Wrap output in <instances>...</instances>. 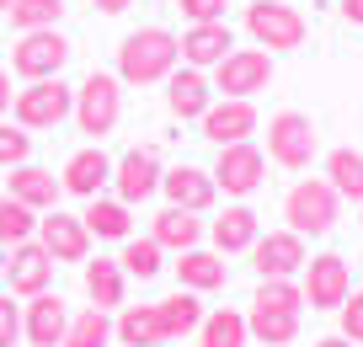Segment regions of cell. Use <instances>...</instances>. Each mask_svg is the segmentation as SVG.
Instances as JSON below:
<instances>
[{
    "mask_svg": "<svg viewBox=\"0 0 363 347\" xmlns=\"http://www.w3.org/2000/svg\"><path fill=\"white\" fill-rule=\"evenodd\" d=\"M6 257H11V246H0V278H6Z\"/></svg>",
    "mask_w": 363,
    "mask_h": 347,
    "instance_id": "f6af8a7d",
    "label": "cell"
},
{
    "mask_svg": "<svg viewBox=\"0 0 363 347\" xmlns=\"http://www.w3.org/2000/svg\"><path fill=\"white\" fill-rule=\"evenodd\" d=\"M177 59H182L177 33H166V27H139V33H128L123 43H118V80H123V86H155V80H166L171 70H177Z\"/></svg>",
    "mask_w": 363,
    "mask_h": 347,
    "instance_id": "6da1fadb",
    "label": "cell"
},
{
    "mask_svg": "<svg viewBox=\"0 0 363 347\" xmlns=\"http://www.w3.org/2000/svg\"><path fill=\"white\" fill-rule=\"evenodd\" d=\"M225 6L230 0H182V16L187 22H225Z\"/></svg>",
    "mask_w": 363,
    "mask_h": 347,
    "instance_id": "ab89813d",
    "label": "cell"
},
{
    "mask_svg": "<svg viewBox=\"0 0 363 347\" xmlns=\"http://www.w3.org/2000/svg\"><path fill=\"white\" fill-rule=\"evenodd\" d=\"M198 123H203V139H214V145L225 150V145H240V139L257 134V107H251V97H225V101H214Z\"/></svg>",
    "mask_w": 363,
    "mask_h": 347,
    "instance_id": "5bb4252c",
    "label": "cell"
},
{
    "mask_svg": "<svg viewBox=\"0 0 363 347\" xmlns=\"http://www.w3.org/2000/svg\"><path fill=\"white\" fill-rule=\"evenodd\" d=\"M91 6H96V11H107V16H123L134 0H91Z\"/></svg>",
    "mask_w": 363,
    "mask_h": 347,
    "instance_id": "7bdbcfd3",
    "label": "cell"
},
{
    "mask_svg": "<svg viewBox=\"0 0 363 347\" xmlns=\"http://www.w3.org/2000/svg\"><path fill=\"white\" fill-rule=\"evenodd\" d=\"M33 160V134L16 123H0V166L11 171V166H27Z\"/></svg>",
    "mask_w": 363,
    "mask_h": 347,
    "instance_id": "8d00e7d4",
    "label": "cell"
},
{
    "mask_svg": "<svg viewBox=\"0 0 363 347\" xmlns=\"http://www.w3.org/2000/svg\"><path fill=\"white\" fill-rule=\"evenodd\" d=\"M6 192H11L16 203H27L33 214H48V209H59V177L54 171H43V166H11V177H6Z\"/></svg>",
    "mask_w": 363,
    "mask_h": 347,
    "instance_id": "44dd1931",
    "label": "cell"
},
{
    "mask_svg": "<svg viewBox=\"0 0 363 347\" xmlns=\"http://www.w3.org/2000/svg\"><path fill=\"white\" fill-rule=\"evenodd\" d=\"M6 11H11V0H0V16H6Z\"/></svg>",
    "mask_w": 363,
    "mask_h": 347,
    "instance_id": "bcb514c9",
    "label": "cell"
},
{
    "mask_svg": "<svg viewBox=\"0 0 363 347\" xmlns=\"http://www.w3.org/2000/svg\"><path fill=\"white\" fill-rule=\"evenodd\" d=\"M246 315L240 310H214L203 315V326H198V347H246Z\"/></svg>",
    "mask_w": 363,
    "mask_h": 347,
    "instance_id": "1f68e13d",
    "label": "cell"
},
{
    "mask_svg": "<svg viewBox=\"0 0 363 347\" xmlns=\"http://www.w3.org/2000/svg\"><path fill=\"white\" fill-rule=\"evenodd\" d=\"M267 80H272V54L267 48H230L214 65V91H225V97L267 91Z\"/></svg>",
    "mask_w": 363,
    "mask_h": 347,
    "instance_id": "9c48e42d",
    "label": "cell"
},
{
    "mask_svg": "<svg viewBox=\"0 0 363 347\" xmlns=\"http://www.w3.org/2000/svg\"><path fill=\"white\" fill-rule=\"evenodd\" d=\"M113 187H118V203H128V209H139L145 198H155L160 192V155L150 145L128 150L123 160H113Z\"/></svg>",
    "mask_w": 363,
    "mask_h": 347,
    "instance_id": "7c38bea8",
    "label": "cell"
},
{
    "mask_svg": "<svg viewBox=\"0 0 363 347\" xmlns=\"http://www.w3.org/2000/svg\"><path fill=\"white\" fill-rule=\"evenodd\" d=\"M86 294H91V304H96V310L113 315L118 304H123V268H118V262H107V257L86 262Z\"/></svg>",
    "mask_w": 363,
    "mask_h": 347,
    "instance_id": "4316f807",
    "label": "cell"
},
{
    "mask_svg": "<svg viewBox=\"0 0 363 347\" xmlns=\"http://www.w3.org/2000/svg\"><path fill=\"white\" fill-rule=\"evenodd\" d=\"M305 304L310 310H337L342 299L352 294V268H347V257H337V251H326V257H310L305 268Z\"/></svg>",
    "mask_w": 363,
    "mask_h": 347,
    "instance_id": "30bf717a",
    "label": "cell"
},
{
    "mask_svg": "<svg viewBox=\"0 0 363 347\" xmlns=\"http://www.w3.org/2000/svg\"><path fill=\"white\" fill-rule=\"evenodd\" d=\"M118 268H123V278H139V283H150V278H155V272H160V246H155V241H134V236H128L123 241V251H118Z\"/></svg>",
    "mask_w": 363,
    "mask_h": 347,
    "instance_id": "e575fe53",
    "label": "cell"
},
{
    "mask_svg": "<svg viewBox=\"0 0 363 347\" xmlns=\"http://www.w3.org/2000/svg\"><path fill=\"white\" fill-rule=\"evenodd\" d=\"M337 214H342V198L331 192L326 177L294 182V187H289V198H284V219H289V230H294V236H326L331 224H337Z\"/></svg>",
    "mask_w": 363,
    "mask_h": 347,
    "instance_id": "3957f363",
    "label": "cell"
},
{
    "mask_svg": "<svg viewBox=\"0 0 363 347\" xmlns=\"http://www.w3.org/2000/svg\"><path fill=\"white\" fill-rule=\"evenodd\" d=\"M69 65V38L59 27L43 33H22V43L11 48V70L22 80H59V70Z\"/></svg>",
    "mask_w": 363,
    "mask_h": 347,
    "instance_id": "52a82bcc",
    "label": "cell"
},
{
    "mask_svg": "<svg viewBox=\"0 0 363 347\" xmlns=\"http://www.w3.org/2000/svg\"><path fill=\"white\" fill-rule=\"evenodd\" d=\"M326 182H331L337 198L363 203V155H358V150H331V155H326Z\"/></svg>",
    "mask_w": 363,
    "mask_h": 347,
    "instance_id": "f546056e",
    "label": "cell"
},
{
    "mask_svg": "<svg viewBox=\"0 0 363 347\" xmlns=\"http://www.w3.org/2000/svg\"><path fill=\"white\" fill-rule=\"evenodd\" d=\"M59 262L48 257L38 241H22V246H11V257H6V278H11V294L16 299H33V294L48 289V278H54Z\"/></svg>",
    "mask_w": 363,
    "mask_h": 347,
    "instance_id": "e0dca14e",
    "label": "cell"
},
{
    "mask_svg": "<svg viewBox=\"0 0 363 347\" xmlns=\"http://www.w3.org/2000/svg\"><path fill=\"white\" fill-rule=\"evenodd\" d=\"M150 241H155L160 251H193L198 241H203V219H198V214H187V209H171V203H166V209L155 214V236H150Z\"/></svg>",
    "mask_w": 363,
    "mask_h": 347,
    "instance_id": "d4e9b609",
    "label": "cell"
},
{
    "mask_svg": "<svg viewBox=\"0 0 363 347\" xmlns=\"http://www.w3.org/2000/svg\"><path fill=\"white\" fill-rule=\"evenodd\" d=\"M155 310H160V321H166V336H171V342H177V336H193L198 326H203V304H198L193 289H177L171 299H160Z\"/></svg>",
    "mask_w": 363,
    "mask_h": 347,
    "instance_id": "f1b7e54d",
    "label": "cell"
},
{
    "mask_svg": "<svg viewBox=\"0 0 363 347\" xmlns=\"http://www.w3.org/2000/svg\"><path fill=\"white\" fill-rule=\"evenodd\" d=\"M257 310H289V315H299L305 310V289H299L294 278H262V289H257Z\"/></svg>",
    "mask_w": 363,
    "mask_h": 347,
    "instance_id": "d590c367",
    "label": "cell"
},
{
    "mask_svg": "<svg viewBox=\"0 0 363 347\" xmlns=\"http://www.w3.org/2000/svg\"><path fill=\"white\" fill-rule=\"evenodd\" d=\"M11 27L16 33H43V27H59L65 16V0H11Z\"/></svg>",
    "mask_w": 363,
    "mask_h": 347,
    "instance_id": "d6a6232c",
    "label": "cell"
},
{
    "mask_svg": "<svg viewBox=\"0 0 363 347\" xmlns=\"http://www.w3.org/2000/svg\"><path fill=\"white\" fill-rule=\"evenodd\" d=\"M337 315H342V336L358 347V342H363V289H352L347 299L337 304Z\"/></svg>",
    "mask_w": 363,
    "mask_h": 347,
    "instance_id": "74e56055",
    "label": "cell"
},
{
    "mask_svg": "<svg viewBox=\"0 0 363 347\" xmlns=\"http://www.w3.org/2000/svg\"><path fill=\"white\" fill-rule=\"evenodd\" d=\"M69 118L80 123V134H91V145H102V139L118 128V118H123V80L107 75V70H91V75L75 86Z\"/></svg>",
    "mask_w": 363,
    "mask_h": 347,
    "instance_id": "7a4b0ae2",
    "label": "cell"
},
{
    "mask_svg": "<svg viewBox=\"0 0 363 347\" xmlns=\"http://www.w3.org/2000/svg\"><path fill=\"white\" fill-rule=\"evenodd\" d=\"M33 241H38L54 262H86V257H91V230L80 224V214L48 209L43 219H38V236H33Z\"/></svg>",
    "mask_w": 363,
    "mask_h": 347,
    "instance_id": "4fadbf2b",
    "label": "cell"
},
{
    "mask_svg": "<svg viewBox=\"0 0 363 347\" xmlns=\"http://www.w3.org/2000/svg\"><path fill=\"white\" fill-rule=\"evenodd\" d=\"M33 236H38V214L6 192V198H0V246H22V241H33Z\"/></svg>",
    "mask_w": 363,
    "mask_h": 347,
    "instance_id": "836d02e7",
    "label": "cell"
},
{
    "mask_svg": "<svg viewBox=\"0 0 363 347\" xmlns=\"http://www.w3.org/2000/svg\"><path fill=\"white\" fill-rule=\"evenodd\" d=\"M160 192H166V203L171 209H187V214H203V209H214V198H219V187H214V177L208 171H198V166H171V171H160Z\"/></svg>",
    "mask_w": 363,
    "mask_h": 347,
    "instance_id": "9a60e30c",
    "label": "cell"
},
{
    "mask_svg": "<svg viewBox=\"0 0 363 347\" xmlns=\"http://www.w3.org/2000/svg\"><path fill=\"white\" fill-rule=\"evenodd\" d=\"M342 22H347V27H363V0H342Z\"/></svg>",
    "mask_w": 363,
    "mask_h": 347,
    "instance_id": "60d3db41",
    "label": "cell"
},
{
    "mask_svg": "<svg viewBox=\"0 0 363 347\" xmlns=\"http://www.w3.org/2000/svg\"><path fill=\"white\" fill-rule=\"evenodd\" d=\"M315 347H352V342H347V336H320Z\"/></svg>",
    "mask_w": 363,
    "mask_h": 347,
    "instance_id": "ee69618b",
    "label": "cell"
},
{
    "mask_svg": "<svg viewBox=\"0 0 363 347\" xmlns=\"http://www.w3.org/2000/svg\"><path fill=\"white\" fill-rule=\"evenodd\" d=\"M80 224L91 230V241H128V230H134L128 203H118V198H91L86 214H80Z\"/></svg>",
    "mask_w": 363,
    "mask_h": 347,
    "instance_id": "484cf974",
    "label": "cell"
},
{
    "mask_svg": "<svg viewBox=\"0 0 363 347\" xmlns=\"http://www.w3.org/2000/svg\"><path fill=\"white\" fill-rule=\"evenodd\" d=\"M65 326H69V304L59 299V294H33L27 299V310H22V336L33 347H59L65 342Z\"/></svg>",
    "mask_w": 363,
    "mask_h": 347,
    "instance_id": "ac0fdd59",
    "label": "cell"
},
{
    "mask_svg": "<svg viewBox=\"0 0 363 347\" xmlns=\"http://www.w3.org/2000/svg\"><path fill=\"white\" fill-rule=\"evenodd\" d=\"M305 262H310L305 236H294V230H272V236L251 241V268H257V278H294Z\"/></svg>",
    "mask_w": 363,
    "mask_h": 347,
    "instance_id": "8fae6325",
    "label": "cell"
},
{
    "mask_svg": "<svg viewBox=\"0 0 363 347\" xmlns=\"http://www.w3.org/2000/svg\"><path fill=\"white\" fill-rule=\"evenodd\" d=\"M246 33H251V43L267 48V54H289V48L305 43L310 22L294 6H284V0H257V6H246Z\"/></svg>",
    "mask_w": 363,
    "mask_h": 347,
    "instance_id": "8992f818",
    "label": "cell"
},
{
    "mask_svg": "<svg viewBox=\"0 0 363 347\" xmlns=\"http://www.w3.org/2000/svg\"><path fill=\"white\" fill-rule=\"evenodd\" d=\"M113 336L123 347H166V321H160L155 304H123V315L113 321Z\"/></svg>",
    "mask_w": 363,
    "mask_h": 347,
    "instance_id": "7402d4cb",
    "label": "cell"
},
{
    "mask_svg": "<svg viewBox=\"0 0 363 347\" xmlns=\"http://www.w3.org/2000/svg\"><path fill=\"white\" fill-rule=\"evenodd\" d=\"M166 107L171 118H182V123H193V118H203L208 107H214V86L203 80V70H171L166 75Z\"/></svg>",
    "mask_w": 363,
    "mask_h": 347,
    "instance_id": "ffe728a7",
    "label": "cell"
},
{
    "mask_svg": "<svg viewBox=\"0 0 363 347\" xmlns=\"http://www.w3.org/2000/svg\"><path fill=\"white\" fill-rule=\"evenodd\" d=\"M69 107H75V86H65V80H27L11 97V118L27 134L33 128H59L69 118Z\"/></svg>",
    "mask_w": 363,
    "mask_h": 347,
    "instance_id": "5b68a950",
    "label": "cell"
},
{
    "mask_svg": "<svg viewBox=\"0 0 363 347\" xmlns=\"http://www.w3.org/2000/svg\"><path fill=\"white\" fill-rule=\"evenodd\" d=\"M267 155L284 171H305L310 160L320 155V134H315V123H310V112H294V107L272 112L267 118Z\"/></svg>",
    "mask_w": 363,
    "mask_h": 347,
    "instance_id": "277c9868",
    "label": "cell"
},
{
    "mask_svg": "<svg viewBox=\"0 0 363 347\" xmlns=\"http://www.w3.org/2000/svg\"><path fill=\"white\" fill-rule=\"evenodd\" d=\"M113 342V315L107 310H80V315H69V326H65V342L59 347H107Z\"/></svg>",
    "mask_w": 363,
    "mask_h": 347,
    "instance_id": "4dcf8cb0",
    "label": "cell"
},
{
    "mask_svg": "<svg viewBox=\"0 0 363 347\" xmlns=\"http://www.w3.org/2000/svg\"><path fill=\"white\" fill-rule=\"evenodd\" d=\"M177 43H182V65L187 70H214L235 48V33H230V22H193Z\"/></svg>",
    "mask_w": 363,
    "mask_h": 347,
    "instance_id": "d6986e66",
    "label": "cell"
},
{
    "mask_svg": "<svg viewBox=\"0 0 363 347\" xmlns=\"http://www.w3.org/2000/svg\"><path fill=\"white\" fill-rule=\"evenodd\" d=\"M22 336V310L11 304V294H0V347H16Z\"/></svg>",
    "mask_w": 363,
    "mask_h": 347,
    "instance_id": "f35d334b",
    "label": "cell"
},
{
    "mask_svg": "<svg viewBox=\"0 0 363 347\" xmlns=\"http://www.w3.org/2000/svg\"><path fill=\"white\" fill-rule=\"evenodd\" d=\"M246 336H257L262 347H289L299 336V315H289V310H257V304H251Z\"/></svg>",
    "mask_w": 363,
    "mask_h": 347,
    "instance_id": "83f0119b",
    "label": "cell"
},
{
    "mask_svg": "<svg viewBox=\"0 0 363 347\" xmlns=\"http://www.w3.org/2000/svg\"><path fill=\"white\" fill-rule=\"evenodd\" d=\"M177 283H182V289H193V294H214V289L230 283V268H225L219 251L193 246V251H182V262H177Z\"/></svg>",
    "mask_w": 363,
    "mask_h": 347,
    "instance_id": "603a6c76",
    "label": "cell"
},
{
    "mask_svg": "<svg viewBox=\"0 0 363 347\" xmlns=\"http://www.w3.org/2000/svg\"><path fill=\"white\" fill-rule=\"evenodd\" d=\"M107 182H113V155H107L102 145H86V150H75V155L65 160V177H59V187L91 203V198H102Z\"/></svg>",
    "mask_w": 363,
    "mask_h": 347,
    "instance_id": "2e32d148",
    "label": "cell"
},
{
    "mask_svg": "<svg viewBox=\"0 0 363 347\" xmlns=\"http://www.w3.org/2000/svg\"><path fill=\"white\" fill-rule=\"evenodd\" d=\"M11 97H16V91H11V70H0V118L11 112Z\"/></svg>",
    "mask_w": 363,
    "mask_h": 347,
    "instance_id": "b9f144b4",
    "label": "cell"
},
{
    "mask_svg": "<svg viewBox=\"0 0 363 347\" xmlns=\"http://www.w3.org/2000/svg\"><path fill=\"white\" fill-rule=\"evenodd\" d=\"M214 187L225 192V198H251V192L267 182V155H262L251 139H240V145H225L219 150V160H214Z\"/></svg>",
    "mask_w": 363,
    "mask_h": 347,
    "instance_id": "ba28073f",
    "label": "cell"
},
{
    "mask_svg": "<svg viewBox=\"0 0 363 347\" xmlns=\"http://www.w3.org/2000/svg\"><path fill=\"white\" fill-rule=\"evenodd\" d=\"M208 236H214L219 257H230V251H251V241H257L262 230H257V214H251L246 203H230V209L208 224Z\"/></svg>",
    "mask_w": 363,
    "mask_h": 347,
    "instance_id": "cb8c5ba5",
    "label": "cell"
}]
</instances>
